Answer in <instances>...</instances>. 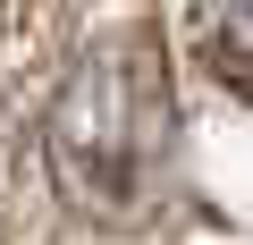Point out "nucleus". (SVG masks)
Masks as SVG:
<instances>
[{
    "label": "nucleus",
    "mask_w": 253,
    "mask_h": 245,
    "mask_svg": "<svg viewBox=\"0 0 253 245\" xmlns=\"http://www.w3.org/2000/svg\"><path fill=\"white\" fill-rule=\"evenodd\" d=\"M186 51L211 68V85L253 101V0H194L186 9Z\"/></svg>",
    "instance_id": "nucleus-2"
},
{
    "label": "nucleus",
    "mask_w": 253,
    "mask_h": 245,
    "mask_svg": "<svg viewBox=\"0 0 253 245\" xmlns=\"http://www.w3.org/2000/svg\"><path fill=\"white\" fill-rule=\"evenodd\" d=\"M42 169L84 220H144L177 169V101L144 34L84 43L42 101Z\"/></svg>",
    "instance_id": "nucleus-1"
}]
</instances>
